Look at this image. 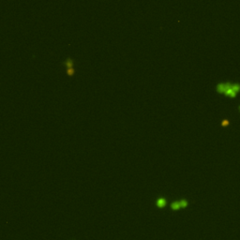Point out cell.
<instances>
[{
  "label": "cell",
  "instance_id": "1",
  "mask_svg": "<svg viewBox=\"0 0 240 240\" xmlns=\"http://www.w3.org/2000/svg\"><path fill=\"white\" fill-rule=\"evenodd\" d=\"M216 90L219 93H222L230 98H235L237 92L240 91V84L238 83H230V82H223L216 85Z\"/></svg>",
  "mask_w": 240,
  "mask_h": 240
},
{
  "label": "cell",
  "instance_id": "2",
  "mask_svg": "<svg viewBox=\"0 0 240 240\" xmlns=\"http://www.w3.org/2000/svg\"><path fill=\"white\" fill-rule=\"evenodd\" d=\"M63 65L66 67V69L74 68V59L71 57H68L63 61Z\"/></svg>",
  "mask_w": 240,
  "mask_h": 240
},
{
  "label": "cell",
  "instance_id": "3",
  "mask_svg": "<svg viewBox=\"0 0 240 240\" xmlns=\"http://www.w3.org/2000/svg\"><path fill=\"white\" fill-rule=\"evenodd\" d=\"M157 205H158L159 207H163V206H165V205H166V199H164V198H159V199L157 200Z\"/></svg>",
  "mask_w": 240,
  "mask_h": 240
},
{
  "label": "cell",
  "instance_id": "4",
  "mask_svg": "<svg viewBox=\"0 0 240 240\" xmlns=\"http://www.w3.org/2000/svg\"><path fill=\"white\" fill-rule=\"evenodd\" d=\"M171 207H172V209H174V210H177V209L180 208V204H179V201H177V202H174L172 205H171Z\"/></svg>",
  "mask_w": 240,
  "mask_h": 240
},
{
  "label": "cell",
  "instance_id": "5",
  "mask_svg": "<svg viewBox=\"0 0 240 240\" xmlns=\"http://www.w3.org/2000/svg\"><path fill=\"white\" fill-rule=\"evenodd\" d=\"M66 73L69 76H72L75 73V69L74 68H70V69H66Z\"/></svg>",
  "mask_w": 240,
  "mask_h": 240
},
{
  "label": "cell",
  "instance_id": "6",
  "mask_svg": "<svg viewBox=\"0 0 240 240\" xmlns=\"http://www.w3.org/2000/svg\"><path fill=\"white\" fill-rule=\"evenodd\" d=\"M179 204H180V207H186V206H188V201H187V200H180Z\"/></svg>",
  "mask_w": 240,
  "mask_h": 240
},
{
  "label": "cell",
  "instance_id": "7",
  "mask_svg": "<svg viewBox=\"0 0 240 240\" xmlns=\"http://www.w3.org/2000/svg\"><path fill=\"white\" fill-rule=\"evenodd\" d=\"M221 125H222L223 127H224V126H227V125H229V120H228V119H223Z\"/></svg>",
  "mask_w": 240,
  "mask_h": 240
},
{
  "label": "cell",
  "instance_id": "8",
  "mask_svg": "<svg viewBox=\"0 0 240 240\" xmlns=\"http://www.w3.org/2000/svg\"><path fill=\"white\" fill-rule=\"evenodd\" d=\"M238 110H239V112H240V104H239V106H238Z\"/></svg>",
  "mask_w": 240,
  "mask_h": 240
}]
</instances>
